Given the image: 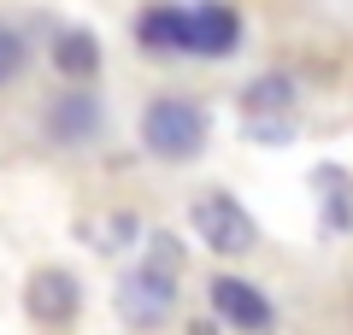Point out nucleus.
Segmentation results:
<instances>
[{"mask_svg":"<svg viewBox=\"0 0 353 335\" xmlns=\"http://www.w3.org/2000/svg\"><path fill=\"white\" fill-rule=\"evenodd\" d=\"M176 265H183V247L171 236L148 241V259L118 283V312H124L136 329H159L176 306Z\"/></svg>","mask_w":353,"mask_h":335,"instance_id":"f257e3e1","label":"nucleus"},{"mask_svg":"<svg viewBox=\"0 0 353 335\" xmlns=\"http://www.w3.org/2000/svg\"><path fill=\"white\" fill-rule=\"evenodd\" d=\"M141 148L165 165H183L206 148V112L183 94H159L141 112Z\"/></svg>","mask_w":353,"mask_h":335,"instance_id":"f03ea898","label":"nucleus"},{"mask_svg":"<svg viewBox=\"0 0 353 335\" xmlns=\"http://www.w3.org/2000/svg\"><path fill=\"white\" fill-rule=\"evenodd\" d=\"M194 230H201V241L218 259H236V253H248L253 241H259L253 218L241 212V200H230V194H201L194 200Z\"/></svg>","mask_w":353,"mask_h":335,"instance_id":"7ed1b4c3","label":"nucleus"},{"mask_svg":"<svg viewBox=\"0 0 353 335\" xmlns=\"http://www.w3.org/2000/svg\"><path fill=\"white\" fill-rule=\"evenodd\" d=\"M77 306H83V283H77L71 271H36L24 283V312L36 323H48V329H59V323H71L77 318Z\"/></svg>","mask_w":353,"mask_h":335,"instance_id":"20e7f679","label":"nucleus"},{"mask_svg":"<svg viewBox=\"0 0 353 335\" xmlns=\"http://www.w3.org/2000/svg\"><path fill=\"white\" fill-rule=\"evenodd\" d=\"M236 48H241L236 6L206 0V6H194V12H189V53H201V59H224V53H236Z\"/></svg>","mask_w":353,"mask_h":335,"instance_id":"39448f33","label":"nucleus"},{"mask_svg":"<svg viewBox=\"0 0 353 335\" xmlns=\"http://www.w3.org/2000/svg\"><path fill=\"white\" fill-rule=\"evenodd\" d=\"M212 312L224 323H236V329H248V335L271 329V300H265L259 288H248L241 276H218L212 283Z\"/></svg>","mask_w":353,"mask_h":335,"instance_id":"423d86ee","label":"nucleus"},{"mask_svg":"<svg viewBox=\"0 0 353 335\" xmlns=\"http://www.w3.org/2000/svg\"><path fill=\"white\" fill-rule=\"evenodd\" d=\"M48 130H53V141H65V148L94 141V136H101V100L88 94V88L59 94V100H53V112H48Z\"/></svg>","mask_w":353,"mask_h":335,"instance_id":"0eeeda50","label":"nucleus"},{"mask_svg":"<svg viewBox=\"0 0 353 335\" xmlns=\"http://www.w3.org/2000/svg\"><path fill=\"white\" fill-rule=\"evenodd\" d=\"M53 71L71 88L88 83V77L101 71V41L88 36V30H59V36H53Z\"/></svg>","mask_w":353,"mask_h":335,"instance_id":"6e6552de","label":"nucleus"},{"mask_svg":"<svg viewBox=\"0 0 353 335\" xmlns=\"http://www.w3.org/2000/svg\"><path fill=\"white\" fill-rule=\"evenodd\" d=\"M136 41L148 53H189V12H176V6H153V12H141Z\"/></svg>","mask_w":353,"mask_h":335,"instance_id":"1a4fd4ad","label":"nucleus"},{"mask_svg":"<svg viewBox=\"0 0 353 335\" xmlns=\"http://www.w3.org/2000/svg\"><path fill=\"white\" fill-rule=\"evenodd\" d=\"M289 100H294L289 77H259V83L241 94V106H248V118H259V112H289Z\"/></svg>","mask_w":353,"mask_h":335,"instance_id":"9d476101","label":"nucleus"},{"mask_svg":"<svg viewBox=\"0 0 353 335\" xmlns=\"http://www.w3.org/2000/svg\"><path fill=\"white\" fill-rule=\"evenodd\" d=\"M318 188H324V206H330V230H347V183H341V171H318Z\"/></svg>","mask_w":353,"mask_h":335,"instance_id":"9b49d317","label":"nucleus"},{"mask_svg":"<svg viewBox=\"0 0 353 335\" xmlns=\"http://www.w3.org/2000/svg\"><path fill=\"white\" fill-rule=\"evenodd\" d=\"M101 223H112V230H94V247H106V253H112V247H130V241L141 236V223L130 218V212H112V218H101Z\"/></svg>","mask_w":353,"mask_h":335,"instance_id":"f8f14e48","label":"nucleus"},{"mask_svg":"<svg viewBox=\"0 0 353 335\" xmlns=\"http://www.w3.org/2000/svg\"><path fill=\"white\" fill-rule=\"evenodd\" d=\"M18 71H24V36H18L12 24H0V88L12 83Z\"/></svg>","mask_w":353,"mask_h":335,"instance_id":"ddd939ff","label":"nucleus"},{"mask_svg":"<svg viewBox=\"0 0 353 335\" xmlns=\"http://www.w3.org/2000/svg\"><path fill=\"white\" fill-rule=\"evenodd\" d=\"M189 335H218V323H212V318H194V323H189Z\"/></svg>","mask_w":353,"mask_h":335,"instance_id":"4468645a","label":"nucleus"}]
</instances>
